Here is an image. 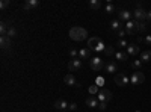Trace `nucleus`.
Masks as SVG:
<instances>
[{"label":"nucleus","instance_id":"1","mask_svg":"<svg viewBox=\"0 0 151 112\" xmlns=\"http://www.w3.org/2000/svg\"><path fill=\"white\" fill-rule=\"evenodd\" d=\"M70 38L73 41H83L88 38V30L80 26H74L70 29Z\"/></svg>","mask_w":151,"mask_h":112},{"label":"nucleus","instance_id":"2","mask_svg":"<svg viewBox=\"0 0 151 112\" xmlns=\"http://www.w3.org/2000/svg\"><path fill=\"white\" fill-rule=\"evenodd\" d=\"M88 48H92L94 52H98V53H104V50H106V44L100 40V38H97V36H92V38H89L88 40Z\"/></svg>","mask_w":151,"mask_h":112},{"label":"nucleus","instance_id":"3","mask_svg":"<svg viewBox=\"0 0 151 112\" xmlns=\"http://www.w3.org/2000/svg\"><path fill=\"white\" fill-rule=\"evenodd\" d=\"M133 17L136 21H147V11L137 3V8L133 11Z\"/></svg>","mask_w":151,"mask_h":112},{"label":"nucleus","instance_id":"4","mask_svg":"<svg viewBox=\"0 0 151 112\" xmlns=\"http://www.w3.org/2000/svg\"><path fill=\"white\" fill-rule=\"evenodd\" d=\"M89 65H91V68L94 71H101L104 68V62H103V59L100 56H95V58H92L89 61Z\"/></svg>","mask_w":151,"mask_h":112},{"label":"nucleus","instance_id":"5","mask_svg":"<svg viewBox=\"0 0 151 112\" xmlns=\"http://www.w3.org/2000/svg\"><path fill=\"white\" fill-rule=\"evenodd\" d=\"M145 82V76L142 71H134L130 77V83L132 85H142Z\"/></svg>","mask_w":151,"mask_h":112},{"label":"nucleus","instance_id":"6","mask_svg":"<svg viewBox=\"0 0 151 112\" xmlns=\"http://www.w3.org/2000/svg\"><path fill=\"white\" fill-rule=\"evenodd\" d=\"M97 98H98V102H104V103H107V102L112 100V92H110L109 90L103 88V90H100V91H98Z\"/></svg>","mask_w":151,"mask_h":112},{"label":"nucleus","instance_id":"7","mask_svg":"<svg viewBox=\"0 0 151 112\" xmlns=\"http://www.w3.org/2000/svg\"><path fill=\"white\" fill-rule=\"evenodd\" d=\"M82 68V59L80 58H74V59H71L70 62H68V70L70 71H79Z\"/></svg>","mask_w":151,"mask_h":112},{"label":"nucleus","instance_id":"8","mask_svg":"<svg viewBox=\"0 0 151 112\" xmlns=\"http://www.w3.org/2000/svg\"><path fill=\"white\" fill-rule=\"evenodd\" d=\"M113 80H115V83L118 86H125V85H129V82H130V79L125 76V73H118Z\"/></svg>","mask_w":151,"mask_h":112},{"label":"nucleus","instance_id":"9","mask_svg":"<svg viewBox=\"0 0 151 112\" xmlns=\"http://www.w3.org/2000/svg\"><path fill=\"white\" fill-rule=\"evenodd\" d=\"M124 29H125V32H127V35H134L137 32V23L130 20V21H127L124 24Z\"/></svg>","mask_w":151,"mask_h":112},{"label":"nucleus","instance_id":"10","mask_svg":"<svg viewBox=\"0 0 151 112\" xmlns=\"http://www.w3.org/2000/svg\"><path fill=\"white\" fill-rule=\"evenodd\" d=\"M132 15H133V12H130V11H127V9H121V11L118 12V20L127 23V21L132 20Z\"/></svg>","mask_w":151,"mask_h":112},{"label":"nucleus","instance_id":"11","mask_svg":"<svg viewBox=\"0 0 151 112\" xmlns=\"http://www.w3.org/2000/svg\"><path fill=\"white\" fill-rule=\"evenodd\" d=\"M64 82H65V85H70V86H77V88H79V86H82L80 82H77V79H76L71 73H68L67 76L64 77Z\"/></svg>","mask_w":151,"mask_h":112},{"label":"nucleus","instance_id":"12","mask_svg":"<svg viewBox=\"0 0 151 112\" xmlns=\"http://www.w3.org/2000/svg\"><path fill=\"white\" fill-rule=\"evenodd\" d=\"M38 6H40V2H38V0H27V2H24L23 9L24 11H32V9H35Z\"/></svg>","mask_w":151,"mask_h":112},{"label":"nucleus","instance_id":"13","mask_svg":"<svg viewBox=\"0 0 151 112\" xmlns=\"http://www.w3.org/2000/svg\"><path fill=\"white\" fill-rule=\"evenodd\" d=\"M0 44H2V48H3V52H8V50H11V38L9 36H2V38H0Z\"/></svg>","mask_w":151,"mask_h":112},{"label":"nucleus","instance_id":"14","mask_svg":"<svg viewBox=\"0 0 151 112\" xmlns=\"http://www.w3.org/2000/svg\"><path fill=\"white\" fill-rule=\"evenodd\" d=\"M55 108L59 109V111H67V109H70V103L65 102V100H62V98H59V100L55 102Z\"/></svg>","mask_w":151,"mask_h":112},{"label":"nucleus","instance_id":"15","mask_svg":"<svg viewBox=\"0 0 151 112\" xmlns=\"http://www.w3.org/2000/svg\"><path fill=\"white\" fill-rule=\"evenodd\" d=\"M122 26H124V24H122L119 20H113V21L110 23V30L115 32V33H118V32L122 29Z\"/></svg>","mask_w":151,"mask_h":112},{"label":"nucleus","instance_id":"16","mask_svg":"<svg viewBox=\"0 0 151 112\" xmlns=\"http://www.w3.org/2000/svg\"><path fill=\"white\" fill-rule=\"evenodd\" d=\"M137 53H139V47H137L136 44H129L127 46V55L129 56H136Z\"/></svg>","mask_w":151,"mask_h":112},{"label":"nucleus","instance_id":"17","mask_svg":"<svg viewBox=\"0 0 151 112\" xmlns=\"http://www.w3.org/2000/svg\"><path fill=\"white\" fill-rule=\"evenodd\" d=\"M106 73H109V74H115V73H118V65L115 64V62H109V64H106Z\"/></svg>","mask_w":151,"mask_h":112},{"label":"nucleus","instance_id":"18","mask_svg":"<svg viewBox=\"0 0 151 112\" xmlns=\"http://www.w3.org/2000/svg\"><path fill=\"white\" fill-rule=\"evenodd\" d=\"M98 105H100L98 98H95V97H89V98H86V106H89V108L95 109V108H98Z\"/></svg>","mask_w":151,"mask_h":112},{"label":"nucleus","instance_id":"19","mask_svg":"<svg viewBox=\"0 0 151 112\" xmlns=\"http://www.w3.org/2000/svg\"><path fill=\"white\" fill-rule=\"evenodd\" d=\"M79 58L83 61V59H89L91 58V48H82L79 50Z\"/></svg>","mask_w":151,"mask_h":112},{"label":"nucleus","instance_id":"20","mask_svg":"<svg viewBox=\"0 0 151 112\" xmlns=\"http://www.w3.org/2000/svg\"><path fill=\"white\" fill-rule=\"evenodd\" d=\"M115 58H116L118 61L124 62V61H127V59H129V55H127V52H121V50H118V52L115 53Z\"/></svg>","mask_w":151,"mask_h":112},{"label":"nucleus","instance_id":"21","mask_svg":"<svg viewBox=\"0 0 151 112\" xmlns=\"http://www.w3.org/2000/svg\"><path fill=\"white\" fill-rule=\"evenodd\" d=\"M130 67H132L134 71H139V68L142 67V61H141V59H134V61H132V62H130Z\"/></svg>","mask_w":151,"mask_h":112},{"label":"nucleus","instance_id":"22","mask_svg":"<svg viewBox=\"0 0 151 112\" xmlns=\"http://www.w3.org/2000/svg\"><path fill=\"white\" fill-rule=\"evenodd\" d=\"M100 8H101V2H100V0H89V9L97 11Z\"/></svg>","mask_w":151,"mask_h":112},{"label":"nucleus","instance_id":"23","mask_svg":"<svg viewBox=\"0 0 151 112\" xmlns=\"http://www.w3.org/2000/svg\"><path fill=\"white\" fill-rule=\"evenodd\" d=\"M141 61H142V64L144 62H150L151 61V50H145L141 53Z\"/></svg>","mask_w":151,"mask_h":112},{"label":"nucleus","instance_id":"24","mask_svg":"<svg viewBox=\"0 0 151 112\" xmlns=\"http://www.w3.org/2000/svg\"><path fill=\"white\" fill-rule=\"evenodd\" d=\"M9 26H11V24H9ZM9 26H8V23H6V21H2V23H0V33H2V36H5V35L8 33Z\"/></svg>","mask_w":151,"mask_h":112},{"label":"nucleus","instance_id":"25","mask_svg":"<svg viewBox=\"0 0 151 112\" xmlns=\"http://www.w3.org/2000/svg\"><path fill=\"white\" fill-rule=\"evenodd\" d=\"M104 11H106V14H113V12L116 11V8H115V5L113 3H106V8H104Z\"/></svg>","mask_w":151,"mask_h":112},{"label":"nucleus","instance_id":"26","mask_svg":"<svg viewBox=\"0 0 151 112\" xmlns=\"http://www.w3.org/2000/svg\"><path fill=\"white\" fill-rule=\"evenodd\" d=\"M137 41L139 43H144V44H147V46H151V35H147V36H139V38H137Z\"/></svg>","mask_w":151,"mask_h":112},{"label":"nucleus","instance_id":"27","mask_svg":"<svg viewBox=\"0 0 151 112\" xmlns=\"http://www.w3.org/2000/svg\"><path fill=\"white\" fill-rule=\"evenodd\" d=\"M6 36H9V38H14V36H17V29H15L14 26H9Z\"/></svg>","mask_w":151,"mask_h":112},{"label":"nucleus","instance_id":"28","mask_svg":"<svg viewBox=\"0 0 151 112\" xmlns=\"http://www.w3.org/2000/svg\"><path fill=\"white\" fill-rule=\"evenodd\" d=\"M136 23H137V30L139 32H144L147 29V23L145 21H136Z\"/></svg>","mask_w":151,"mask_h":112},{"label":"nucleus","instance_id":"29","mask_svg":"<svg viewBox=\"0 0 151 112\" xmlns=\"http://www.w3.org/2000/svg\"><path fill=\"white\" fill-rule=\"evenodd\" d=\"M104 53H106L107 56H112V55H115L116 52H115V48H113L112 46H107V47H106V50H104Z\"/></svg>","mask_w":151,"mask_h":112},{"label":"nucleus","instance_id":"30","mask_svg":"<svg viewBox=\"0 0 151 112\" xmlns=\"http://www.w3.org/2000/svg\"><path fill=\"white\" fill-rule=\"evenodd\" d=\"M116 46H118V48H127V41L125 40H118V43H116Z\"/></svg>","mask_w":151,"mask_h":112},{"label":"nucleus","instance_id":"31","mask_svg":"<svg viewBox=\"0 0 151 112\" xmlns=\"http://www.w3.org/2000/svg\"><path fill=\"white\" fill-rule=\"evenodd\" d=\"M9 5H11V2H9V0H2V2H0V9L3 11V9H6Z\"/></svg>","mask_w":151,"mask_h":112},{"label":"nucleus","instance_id":"32","mask_svg":"<svg viewBox=\"0 0 151 112\" xmlns=\"http://www.w3.org/2000/svg\"><path fill=\"white\" fill-rule=\"evenodd\" d=\"M70 56H71V59L79 58V52H77V50H74V48H70Z\"/></svg>","mask_w":151,"mask_h":112},{"label":"nucleus","instance_id":"33","mask_svg":"<svg viewBox=\"0 0 151 112\" xmlns=\"http://www.w3.org/2000/svg\"><path fill=\"white\" fill-rule=\"evenodd\" d=\"M89 92L91 94H98V86L97 85H92L91 88H89Z\"/></svg>","mask_w":151,"mask_h":112},{"label":"nucleus","instance_id":"34","mask_svg":"<svg viewBox=\"0 0 151 112\" xmlns=\"http://www.w3.org/2000/svg\"><path fill=\"white\" fill-rule=\"evenodd\" d=\"M98 109H100V111H106V109H107V103H104V102H100Z\"/></svg>","mask_w":151,"mask_h":112},{"label":"nucleus","instance_id":"35","mask_svg":"<svg viewBox=\"0 0 151 112\" xmlns=\"http://www.w3.org/2000/svg\"><path fill=\"white\" fill-rule=\"evenodd\" d=\"M116 35H118V36H121V40H122V36H124V35H127V32H125V29H121Z\"/></svg>","mask_w":151,"mask_h":112},{"label":"nucleus","instance_id":"36","mask_svg":"<svg viewBox=\"0 0 151 112\" xmlns=\"http://www.w3.org/2000/svg\"><path fill=\"white\" fill-rule=\"evenodd\" d=\"M77 109V105L76 103H70V111H76Z\"/></svg>","mask_w":151,"mask_h":112},{"label":"nucleus","instance_id":"37","mask_svg":"<svg viewBox=\"0 0 151 112\" xmlns=\"http://www.w3.org/2000/svg\"><path fill=\"white\" fill-rule=\"evenodd\" d=\"M147 23H151V11L147 12Z\"/></svg>","mask_w":151,"mask_h":112}]
</instances>
